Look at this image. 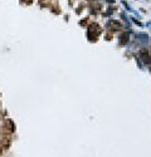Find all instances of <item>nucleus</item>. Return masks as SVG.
Instances as JSON below:
<instances>
[{
  "mask_svg": "<svg viewBox=\"0 0 151 157\" xmlns=\"http://www.w3.org/2000/svg\"><path fill=\"white\" fill-rule=\"evenodd\" d=\"M5 124L8 126L9 131H14V124H13V122H11L10 120H6V121H5Z\"/></svg>",
  "mask_w": 151,
  "mask_h": 157,
  "instance_id": "nucleus-1",
  "label": "nucleus"
}]
</instances>
